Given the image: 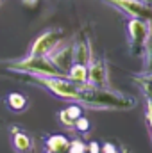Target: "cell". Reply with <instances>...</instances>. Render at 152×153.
<instances>
[{
	"label": "cell",
	"instance_id": "obj_14",
	"mask_svg": "<svg viewBox=\"0 0 152 153\" xmlns=\"http://www.w3.org/2000/svg\"><path fill=\"white\" fill-rule=\"evenodd\" d=\"M66 153H88V144L81 139H74V141H70Z\"/></svg>",
	"mask_w": 152,
	"mask_h": 153
},
{
	"label": "cell",
	"instance_id": "obj_16",
	"mask_svg": "<svg viewBox=\"0 0 152 153\" xmlns=\"http://www.w3.org/2000/svg\"><path fill=\"white\" fill-rule=\"evenodd\" d=\"M90 126H91V125H90V119L84 117V116H81L75 123H74V128H75L79 134H88V132H90Z\"/></svg>",
	"mask_w": 152,
	"mask_h": 153
},
{
	"label": "cell",
	"instance_id": "obj_15",
	"mask_svg": "<svg viewBox=\"0 0 152 153\" xmlns=\"http://www.w3.org/2000/svg\"><path fill=\"white\" fill-rule=\"evenodd\" d=\"M143 59H145V62H143V73H152V38L149 41V46L145 50Z\"/></svg>",
	"mask_w": 152,
	"mask_h": 153
},
{
	"label": "cell",
	"instance_id": "obj_10",
	"mask_svg": "<svg viewBox=\"0 0 152 153\" xmlns=\"http://www.w3.org/2000/svg\"><path fill=\"white\" fill-rule=\"evenodd\" d=\"M81 116H82V107H81L79 103H74V105H70V107L59 111V116H57V117H59V123H61L63 126L74 128V123H75Z\"/></svg>",
	"mask_w": 152,
	"mask_h": 153
},
{
	"label": "cell",
	"instance_id": "obj_3",
	"mask_svg": "<svg viewBox=\"0 0 152 153\" xmlns=\"http://www.w3.org/2000/svg\"><path fill=\"white\" fill-rule=\"evenodd\" d=\"M125 32H127L129 53L138 59L143 57L149 46V41L152 38V22L140 20V18H129L125 23Z\"/></svg>",
	"mask_w": 152,
	"mask_h": 153
},
{
	"label": "cell",
	"instance_id": "obj_12",
	"mask_svg": "<svg viewBox=\"0 0 152 153\" xmlns=\"http://www.w3.org/2000/svg\"><path fill=\"white\" fill-rule=\"evenodd\" d=\"M68 144H70L68 137L59 135V134H54V135H50L48 141H47V152L48 153H66Z\"/></svg>",
	"mask_w": 152,
	"mask_h": 153
},
{
	"label": "cell",
	"instance_id": "obj_7",
	"mask_svg": "<svg viewBox=\"0 0 152 153\" xmlns=\"http://www.w3.org/2000/svg\"><path fill=\"white\" fill-rule=\"evenodd\" d=\"M48 59H50V62L59 70V71H63L65 75L68 73V70L72 68V64H74V50H72V43H61L50 55H48Z\"/></svg>",
	"mask_w": 152,
	"mask_h": 153
},
{
	"label": "cell",
	"instance_id": "obj_13",
	"mask_svg": "<svg viewBox=\"0 0 152 153\" xmlns=\"http://www.w3.org/2000/svg\"><path fill=\"white\" fill-rule=\"evenodd\" d=\"M66 78L72 80L74 84H79V85L88 84V66L86 64H77V62H74L72 68L66 73Z\"/></svg>",
	"mask_w": 152,
	"mask_h": 153
},
{
	"label": "cell",
	"instance_id": "obj_8",
	"mask_svg": "<svg viewBox=\"0 0 152 153\" xmlns=\"http://www.w3.org/2000/svg\"><path fill=\"white\" fill-rule=\"evenodd\" d=\"M72 50H74V62L77 64H90L93 59V52H91V43L88 41L86 36H77L75 41L72 43Z\"/></svg>",
	"mask_w": 152,
	"mask_h": 153
},
{
	"label": "cell",
	"instance_id": "obj_2",
	"mask_svg": "<svg viewBox=\"0 0 152 153\" xmlns=\"http://www.w3.org/2000/svg\"><path fill=\"white\" fill-rule=\"evenodd\" d=\"M2 70L36 76H66L50 62L48 57H41V55H25L23 59L18 61H7L2 64Z\"/></svg>",
	"mask_w": 152,
	"mask_h": 153
},
{
	"label": "cell",
	"instance_id": "obj_5",
	"mask_svg": "<svg viewBox=\"0 0 152 153\" xmlns=\"http://www.w3.org/2000/svg\"><path fill=\"white\" fill-rule=\"evenodd\" d=\"M120 13H123L127 18H140L152 22V5H149L145 0H100Z\"/></svg>",
	"mask_w": 152,
	"mask_h": 153
},
{
	"label": "cell",
	"instance_id": "obj_17",
	"mask_svg": "<svg viewBox=\"0 0 152 153\" xmlns=\"http://www.w3.org/2000/svg\"><path fill=\"white\" fill-rule=\"evenodd\" d=\"M145 117H147V126H149V134H150V141H152V114L147 112Z\"/></svg>",
	"mask_w": 152,
	"mask_h": 153
},
{
	"label": "cell",
	"instance_id": "obj_4",
	"mask_svg": "<svg viewBox=\"0 0 152 153\" xmlns=\"http://www.w3.org/2000/svg\"><path fill=\"white\" fill-rule=\"evenodd\" d=\"M65 41V32L61 29H50L45 30L43 34H39L38 38L32 41L29 53L27 55H41V57H48L61 43Z\"/></svg>",
	"mask_w": 152,
	"mask_h": 153
},
{
	"label": "cell",
	"instance_id": "obj_20",
	"mask_svg": "<svg viewBox=\"0 0 152 153\" xmlns=\"http://www.w3.org/2000/svg\"><path fill=\"white\" fill-rule=\"evenodd\" d=\"M2 2H4V0H0V5H2Z\"/></svg>",
	"mask_w": 152,
	"mask_h": 153
},
{
	"label": "cell",
	"instance_id": "obj_1",
	"mask_svg": "<svg viewBox=\"0 0 152 153\" xmlns=\"http://www.w3.org/2000/svg\"><path fill=\"white\" fill-rule=\"evenodd\" d=\"M75 103L93 111H131L136 107V98L111 87H95L84 84Z\"/></svg>",
	"mask_w": 152,
	"mask_h": 153
},
{
	"label": "cell",
	"instance_id": "obj_11",
	"mask_svg": "<svg viewBox=\"0 0 152 153\" xmlns=\"http://www.w3.org/2000/svg\"><path fill=\"white\" fill-rule=\"evenodd\" d=\"M5 105H7L13 112H22V111H25V109H27L29 100H27V96H25V94L13 91V93H9V94L5 96Z\"/></svg>",
	"mask_w": 152,
	"mask_h": 153
},
{
	"label": "cell",
	"instance_id": "obj_18",
	"mask_svg": "<svg viewBox=\"0 0 152 153\" xmlns=\"http://www.w3.org/2000/svg\"><path fill=\"white\" fill-rule=\"evenodd\" d=\"M140 75L143 76V78H145V80H147V82H150V84H152V73H143V71H141V73H140Z\"/></svg>",
	"mask_w": 152,
	"mask_h": 153
},
{
	"label": "cell",
	"instance_id": "obj_9",
	"mask_svg": "<svg viewBox=\"0 0 152 153\" xmlns=\"http://www.w3.org/2000/svg\"><path fill=\"white\" fill-rule=\"evenodd\" d=\"M11 141H13V148L16 153H32V150H34L32 137L20 126L11 128Z\"/></svg>",
	"mask_w": 152,
	"mask_h": 153
},
{
	"label": "cell",
	"instance_id": "obj_6",
	"mask_svg": "<svg viewBox=\"0 0 152 153\" xmlns=\"http://www.w3.org/2000/svg\"><path fill=\"white\" fill-rule=\"evenodd\" d=\"M88 84L95 87H109V68L104 57L91 59L88 64Z\"/></svg>",
	"mask_w": 152,
	"mask_h": 153
},
{
	"label": "cell",
	"instance_id": "obj_19",
	"mask_svg": "<svg viewBox=\"0 0 152 153\" xmlns=\"http://www.w3.org/2000/svg\"><path fill=\"white\" fill-rule=\"evenodd\" d=\"M27 7H34V4H36V0H22Z\"/></svg>",
	"mask_w": 152,
	"mask_h": 153
}]
</instances>
